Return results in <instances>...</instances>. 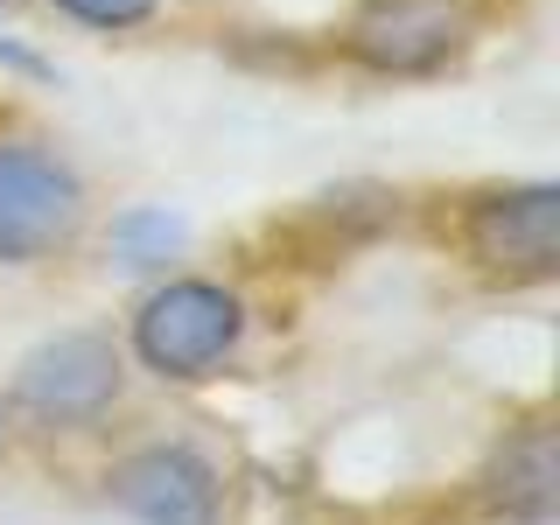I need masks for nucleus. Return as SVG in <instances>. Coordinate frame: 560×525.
Masks as SVG:
<instances>
[{
	"label": "nucleus",
	"instance_id": "nucleus-1",
	"mask_svg": "<svg viewBox=\"0 0 560 525\" xmlns=\"http://www.w3.org/2000/svg\"><path fill=\"white\" fill-rule=\"evenodd\" d=\"M420 232L477 294L560 288V183L553 175H477V183L434 189L420 203Z\"/></svg>",
	"mask_w": 560,
	"mask_h": 525
},
{
	"label": "nucleus",
	"instance_id": "nucleus-2",
	"mask_svg": "<svg viewBox=\"0 0 560 525\" xmlns=\"http://www.w3.org/2000/svg\"><path fill=\"white\" fill-rule=\"evenodd\" d=\"M253 294L232 273H162L127 302L119 350H127L133 378L168 385V393H203L224 372H238L245 343H253Z\"/></svg>",
	"mask_w": 560,
	"mask_h": 525
},
{
	"label": "nucleus",
	"instance_id": "nucleus-3",
	"mask_svg": "<svg viewBox=\"0 0 560 525\" xmlns=\"http://www.w3.org/2000/svg\"><path fill=\"white\" fill-rule=\"evenodd\" d=\"M98 218L84 162L28 113L0 105V273L63 267Z\"/></svg>",
	"mask_w": 560,
	"mask_h": 525
},
{
	"label": "nucleus",
	"instance_id": "nucleus-4",
	"mask_svg": "<svg viewBox=\"0 0 560 525\" xmlns=\"http://www.w3.org/2000/svg\"><path fill=\"white\" fill-rule=\"evenodd\" d=\"M490 28L498 22L477 0H343L323 49L343 78L413 92V84H442L469 70Z\"/></svg>",
	"mask_w": 560,
	"mask_h": 525
},
{
	"label": "nucleus",
	"instance_id": "nucleus-5",
	"mask_svg": "<svg viewBox=\"0 0 560 525\" xmlns=\"http://www.w3.org/2000/svg\"><path fill=\"white\" fill-rule=\"evenodd\" d=\"M127 393H133V364L119 350V329L105 323H70L57 337L28 343L14 358L8 385H0L22 442H92L119 420Z\"/></svg>",
	"mask_w": 560,
	"mask_h": 525
},
{
	"label": "nucleus",
	"instance_id": "nucleus-6",
	"mask_svg": "<svg viewBox=\"0 0 560 525\" xmlns=\"http://www.w3.org/2000/svg\"><path fill=\"white\" fill-rule=\"evenodd\" d=\"M98 504L127 525H224L232 477L189 434H133L98 463Z\"/></svg>",
	"mask_w": 560,
	"mask_h": 525
},
{
	"label": "nucleus",
	"instance_id": "nucleus-7",
	"mask_svg": "<svg viewBox=\"0 0 560 525\" xmlns=\"http://www.w3.org/2000/svg\"><path fill=\"white\" fill-rule=\"evenodd\" d=\"M455 504H463L469 525H553L560 518V428L547 399L498 420V434L469 463Z\"/></svg>",
	"mask_w": 560,
	"mask_h": 525
},
{
	"label": "nucleus",
	"instance_id": "nucleus-8",
	"mask_svg": "<svg viewBox=\"0 0 560 525\" xmlns=\"http://www.w3.org/2000/svg\"><path fill=\"white\" fill-rule=\"evenodd\" d=\"M43 14H57L63 28L98 35V43H133V35L162 28L168 0H35Z\"/></svg>",
	"mask_w": 560,
	"mask_h": 525
},
{
	"label": "nucleus",
	"instance_id": "nucleus-9",
	"mask_svg": "<svg viewBox=\"0 0 560 525\" xmlns=\"http://www.w3.org/2000/svg\"><path fill=\"white\" fill-rule=\"evenodd\" d=\"M22 448V428H14V413H8V399H0V455H14Z\"/></svg>",
	"mask_w": 560,
	"mask_h": 525
},
{
	"label": "nucleus",
	"instance_id": "nucleus-10",
	"mask_svg": "<svg viewBox=\"0 0 560 525\" xmlns=\"http://www.w3.org/2000/svg\"><path fill=\"white\" fill-rule=\"evenodd\" d=\"M477 8L490 14V22H512V14H518V8H533V0H477Z\"/></svg>",
	"mask_w": 560,
	"mask_h": 525
},
{
	"label": "nucleus",
	"instance_id": "nucleus-11",
	"mask_svg": "<svg viewBox=\"0 0 560 525\" xmlns=\"http://www.w3.org/2000/svg\"><path fill=\"white\" fill-rule=\"evenodd\" d=\"M22 14H35V0H0V22H22Z\"/></svg>",
	"mask_w": 560,
	"mask_h": 525
}]
</instances>
